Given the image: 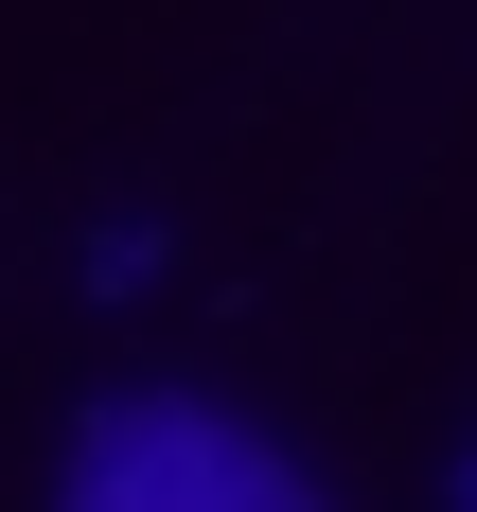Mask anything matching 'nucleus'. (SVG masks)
I'll return each instance as SVG.
<instances>
[{
    "mask_svg": "<svg viewBox=\"0 0 477 512\" xmlns=\"http://www.w3.org/2000/svg\"><path fill=\"white\" fill-rule=\"evenodd\" d=\"M71 512H301V477L212 407H89L71 424Z\"/></svg>",
    "mask_w": 477,
    "mask_h": 512,
    "instance_id": "obj_1",
    "label": "nucleus"
}]
</instances>
